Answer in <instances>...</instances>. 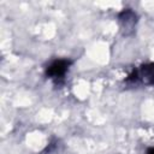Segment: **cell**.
Listing matches in <instances>:
<instances>
[{
    "mask_svg": "<svg viewBox=\"0 0 154 154\" xmlns=\"http://www.w3.org/2000/svg\"><path fill=\"white\" fill-rule=\"evenodd\" d=\"M69 66V63L67 61H55L53 65L49 66L48 69V73L53 77H58V76H61L64 75V72L66 71Z\"/></svg>",
    "mask_w": 154,
    "mask_h": 154,
    "instance_id": "1",
    "label": "cell"
},
{
    "mask_svg": "<svg viewBox=\"0 0 154 154\" xmlns=\"http://www.w3.org/2000/svg\"><path fill=\"white\" fill-rule=\"evenodd\" d=\"M149 154H154V149H152V150L149 152Z\"/></svg>",
    "mask_w": 154,
    "mask_h": 154,
    "instance_id": "2",
    "label": "cell"
}]
</instances>
